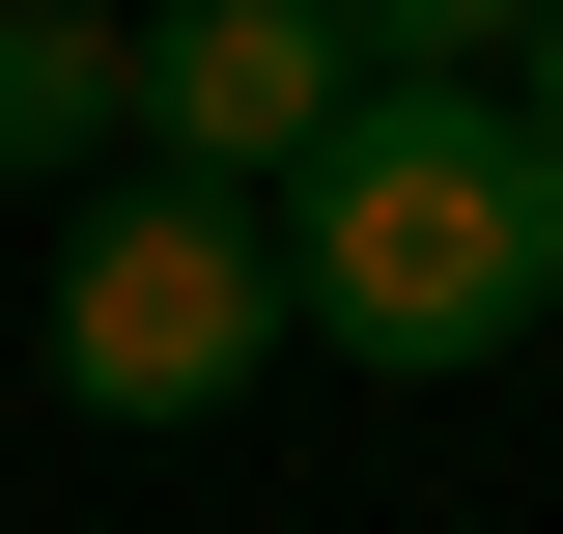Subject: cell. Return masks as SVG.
Returning <instances> with one entry per match:
<instances>
[{
	"instance_id": "5b68a950",
	"label": "cell",
	"mask_w": 563,
	"mask_h": 534,
	"mask_svg": "<svg viewBox=\"0 0 563 534\" xmlns=\"http://www.w3.org/2000/svg\"><path fill=\"white\" fill-rule=\"evenodd\" d=\"M339 57H366V85H507L536 0H339Z\"/></svg>"
},
{
	"instance_id": "8992f818",
	"label": "cell",
	"mask_w": 563,
	"mask_h": 534,
	"mask_svg": "<svg viewBox=\"0 0 563 534\" xmlns=\"http://www.w3.org/2000/svg\"><path fill=\"white\" fill-rule=\"evenodd\" d=\"M507 113H536V169H563V0H536V57H507Z\"/></svg>"
},
{
	"instance_id": "6da1fadb",
	"label": "cell",
	"mask_w": 563,
	"mask_h": 534,
	"mask_svg": "<svg viewBox=\"0 0 563 534\" xmlns=\"http://www.w3.org/2000/svg\"><path fill=\"white\" fill-rule=\"evenodd\" d=\"M254 225H282V337H339V366H507L563 310V169L507 85H366Z\"/></svg>"
},
{
	"instance_id": "3957f363",
	"label": "cell",
	"mask_w": 563,
	"mask_h": 534,
	"mask_svg": "<svg viewBox=\"0 0 563 534\" xmlns=\"http://www.w3.org/2000/svg\"><path fill=\"white\" fill-rule=\"evenodd\" d=\"M339 113H366L339 0H169V29H141V141H169V169H225V198H282Z\"/></svg>"
},
{
	"instance_id": "7a4b0ae2",
	"label": "cell",
	"mask_w": 563,
	"mask_h": 534,
	"mask_svg": "<svg viewBox=\"0 0 563 534\" xmlns=\"http://www.w3.org/2000/svg\"><path fill=\"white\" fill-rule=\"evenodd\" d=\"M254 366H282V225L225 169H113L57 225V394L85 422H225Z\"/></svg>"
},
{
	"instance_id": "277c9868",
	"label": "cell",
	"mask_w": 563,
	"mask_h": 534,
	"mask_svg": "<svg viewBox=\"0 0 563 534\" xmlns=\"http://www.w3.org/2000/svg\"><path fill=\"white\" fill-rule=\"evenodd\" d=\"M85 141H141V29L113 0H0V169H85Z\"/></svg>"
}]
</instances>
